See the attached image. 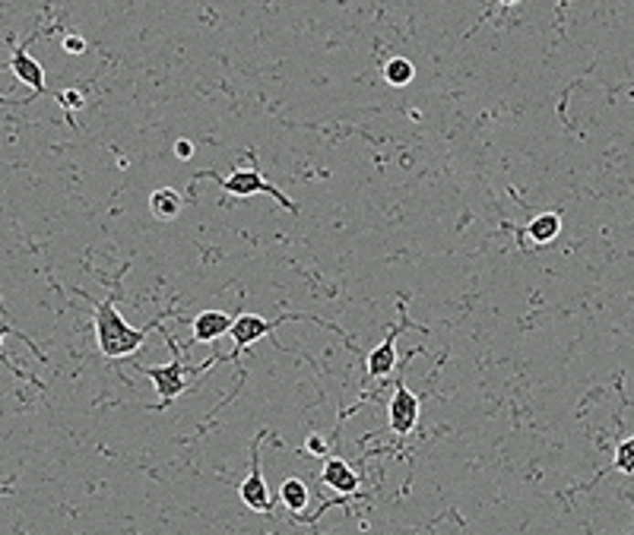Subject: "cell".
<instances>
[{
    "label": "cell",
    "instance_id": "obj_12",
    "mask_svg": "<svg viewBox=\"0 0 634 535\" xmlns=\"http://www.w3.org/2000/svg\"><path fill=\"white\" fill-rule=\"evenodd\" d=\"M527 235L530 241L536 244V247H545V244H552L562 235V215L558 213H539L536 219L527 226Z\"/></svg>",
    "mask_w": 634,
    "mask_h": 535
},
{
    "label": "cell",
    "instance_id": "obj_17",
    "mask_svg": "<svg viewBox=\"0 0 634 535\" xmlns=\"http://www.w3.org/2000/svg\"><path fill=\"white\" fill-rule=\"evenodd\" d=\"M305 453H312V456H327V440L321 435H312L305 440Z\"/></svg>",
    "mask_w": 634,
    "mask_h": 535
},
{
    "label": "cell",
    "instance_id": "obj_14",
    "mask_svg": "<svg viewBox=\"0 0 634 535\" xmlns=\"http://www.w3.org/2000/svg\"><path fill=\"white\" fill-rule=\"evenodd\" d=\"M280 498H282V504L289 507L292 513H299V510H305L308 507V488L301 478H286L280 488Z\"/></svg>",
    "mask_w": 634,
    "mask_h": 535
},
{
    "label": "cell",
    "instance_id": "obj_18",
    "mask_svg": "<svg viewBox=\"0 0 634 535\" xmlns=\"http://www.w3.org/2000/svg\"><path fill=\"white\" fill-rule=\"evenodd\" d=\"M60 45H64L67 54H83L86 51V38L83 36H64V38H60Z\"/></svg>",
    "mask_w": 634,
    "mask_h": 535
},
{
    "label": "cell",
    "instance_id": "obj_15",
    "mask_svg": "<svg viewBox=\"0 0 634 535\" xmlns=\"http://www.w3.org/2000/svg\"><path fill=\"white\" fill-rule=\"evenodd\" d=\"M616 469L622 476H634V440L625 437L622 444L616 446Z\"/></svg>",
    "mask_w": 634,
    "mask_h": 535
},
{
    "label": "cell",
    "instance_id": "obj_7",
    "mask_svg": "<svg viewBox=\"0 0 634 535\" xmlns=\"http://www.w3.org/2000/svg\"><path fill=\"white\" fill-rule=\"evenodd\" d=\"M6 70H13V77H19L26 86H29L32 92H38V96H42V92L48 89V86H45V70H42V64H38V60L29 54V42H26L23 48L13 51L10 64H6Z\"/></svg>",
    "mask_w": 634,
    "mask_h": 535
},
{
    "label": "cell",
    "instance_id": "obj_20",
    "mask_svg": "<svg viewBox=\"0 0 634 535\" xmlns=\"http://www.w3.org/2000/svg\"><path fill=\"white\" fill-rule=\"evenodd\" d=\"M502 6H514V4H521V0H498Z\"/></svg>",
    "mask_w": 634,
    "mask_h": 535
},
{
    "label": "cell",
    "instance_id": "obj_21",
    "mask_svg": "<svg viewBox=\"0 0 634 535\" xmlns=\"http://www.w3.org/2000/svg\"><path fill=\"white\" fill-rule=\"evenodd\" d=\"M4 336H6V327H0V345H4Z\"/></svg>",
    "mask_w": 634,
    "mask_h": 535
},
{
    "label": "cell",
    "instance_id": "obj_9",
    "mask_svg": "<svg viewBox=\"0 0 634 535\" xmlns=\"http://www.w3.org/2000/svg\"><path fill=\"white\" fill-rule=\"evenodd\" d=\"M321 478H323V485H327L330 491L343 494V498H349V494L359 491V476H355L353 466L343 463V459H327V463H323Z\"/></svg>",
    "mask_w": 634,
    "mask_h": 535
},
{
    "label": "cell",
    "instance_id": "obj_16",
    "mask_svg": "<svg viewBox=\"0 0 634 535\" xmlns=\"http://www.w3.org/2000/svg\"><path fill=\"white\" fill-rule=\"evenodd\" d=\"M58 101L67 108V111H77V108H83V92H79V89H64L58 96Z\"/></svg>",
    "mask_w": 634,
    "mask_h": 535
},
{
    "label": "cell",
    "instance_id": "obj_3",
    "mask_svg": "<svg viewBox=\"0 0 634 535\" xmlns=\"http://www.w3.org/2000/svg\"><path fill=\"white\" fill-rule=\"evenodd\" d=\"M219 187L226 194H232V196H258V194H267V196H273V200L280 203L282 209H289L292 215H299V206H295V203L289 200V196L282 194V191H276V187L269 184V181L258 172V168H235L228 178H219Z\"/></svg>",
    "mask_w": 634,
    "mask_h": 535
},
{
    "label": "cell",
    "instance_id": "obj_10",
    "mask_svg": "<svg viewBox=\"0 0 634 535\" xmlns=\"http://www.w3.org/2000/svg\"><path fill=\"white\" fill-rule=\"evenodd\" d=\"M232 327V317L226 310H204V314L194 317V342H216L219 336L228 333Z\"/></svg>",
    "mask_w": 634,
    "mask_h": 535
},
{
    "label": "cell",
    "instance_id": "obj_6",
    "mask_svg": "<svg viewBox=\"0 0 634 535\" xmlns=\"http://www.w3.org/2000/svg\"><path fill=\"white\" fill-rule=\"evenodd\" d=\"M419 396L416 393H409L407 381H396V390H394V399H390L387 405V422H390V431L400 437L413 435L416 425H419Z\"/></svg>",
    "mask_w": 634,
    "mask_h": 535
},
{
    "label": "cell",
    "instance_id": "obj_2",
    "mask_svg": "<svg viewBox=\"0 0 634 535\" xmlns=\"http://www.w3.org/2000/svg\"><path fill=\"white\" fill-rule=\"evenodd\" d=\"M289 320H317V317H308V314H282V317H276V320H264V317H258V314H238V317H232L228 336L235 340V349H232V355H228V358H238L245 349H251V345L258 342V340H264V336H273V330L282 327V323H289Z\"/></svg>",
    "mask_w": 634,
    "mask_h": 535
},
{
    "label": "cell",
    "instance_id": "obj_8",
    "mask_svg": "<svg viewBox=\"0 0 634 535\" xmlns=\"http://www.w3.org/2000/svg\"><path fill=\"white\" fill-rule=\"evenodd\" d=\"M400 333H403V330H390L387 340L368 351V374L375 377V381L394 374V368H396V340H400Z\"/></svg>",
    "mask_w": 634,
    "mask_h": 535
},
{
    "label": "cell",
    "instance_id": "obj_4",
    "mask_svg": "<svg viewBox=\"0 0 634 535\" xmlns=\"http://www.w3.org/2000/svg\"><path fill=\"white\" fill-rule=\"evenodd\" d=\"M140 371H143L153 381V387H156L159 409H168L181 393L191 390V383H187V377H185V358L181 355H174L168 364H146V368H140Z\"/></svg>",
    "mask_w": 634,
    "mask_h": 535
},
{
    "label": "cell",
    "instance_id": "obj_1",
    "mask_svg": "<svg viewBox=\"0 0 634 535\" xmlns=\"http://www.w3.org/2000/svg\"><path fill=\"white\" fill-rule=\"evenodd\" d=\"M146 330L153 327H131L111 298L96 304V340L105 358H131L146 342Z\"/></svg>",
    "mask_w": 634,
    "mask_h": 535
},
{
    "label": "cell",
    "instance_id": "obj_5",
    "mask_svg": "<svg viewBox=\"0 0 634 535\" xmlns=\"http://www.w3.org/2000/svg\"><path fill=\"white\" fill-rule=\"evenodd\" d=\"M264 437H267V431H260V435L254 437V444H251V476H248L245 482H241V488H238L245 507H248V510H254V513H273V494H269L267 478H264V472H260V444H264Z\"/></svg>",
    "mask_w": 634,
    "mask_h": 535
},
{
    "label": "cell",
    "instance_id": "obj_19",
    "mask_svg": "<svg viewBox=\"0 0 634 535\" xmlns=\"http://www.w3.org/2000/svg\"><path fill=\"white\" fill-rule=\"evenodd\" d=\"M174 155H178L181 162H187L194 155V143L191 140H178V143H174Z\"/></svg>",
    "mask_w": 634,
    "mask_h": 535
},
{
    "label": "cell",
    "instance_id": "obj_13",
    "mask_svg": "<svg viewBox=\"0 0 634 535\" xmlns=\"http://www.w3.org/2000/svg\"><path fill=\"white\" fill-rule=\"evenodd\" d=\"M416 77V67L413 60L407 58H390L387 64H384V79H387L390 86H396V89H403V86H409Z\"/></svg>",
    "mask_w": 634,
    "mask_h": 535
},
{
    "label": "cell",
    "instance_id": "obj_11",
    "mask_svg": "<svg viewBox=\"0 0 634 535\" xmlns=\"http://www.w3.org/2000/svg\"><path fill=\"white\" fill-rule=\"evenodd\" d=\"M181 209H185V200H181V194L172 191V187H156V191L150 194V213L156 215L159 222L178 219Z\"/></svg>",
    "mask_w": 634,
    "mask_h": 535
}]
</instances>
